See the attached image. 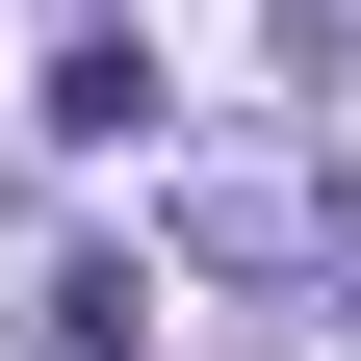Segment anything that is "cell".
<instances>
[{
    "instance_id": "obj_1",
    "label": "cell",
    "mask_w": 361,
    "mask_h": 361,
    "mask_svg": "<svg viewBox=\"0 0 361 361\" xmlns=\"http://www.w3.org/2000/svg\"><path fill=\"white\" fill-rule=\"evenodd\" d=\"M26 129H52V155H155V52H129V26H78V52H52V104H26Z\"/></svg>"
},
{
    "instance_id": "obj_2",
    "label": "cell",
    "mask_w": 361,
    "mask_h": 361,
    "mask_svg": "<svg viewBox=\"0 0 361 361\" xmlns=\"http://www.w3.org/2000/svg\"><path fill=\"white\" fill-rule=\"evenodd\" d=\"M155 336V258H52V310H26V361H129Z\"/></svg>"
},
{
    "instance_id": "obj_3",
    "label": "cell",
    "mask_w": 361,
    "mask_h": 361,
    "mask_svg": "<svg viewBox=\"0 0 361 361\" xmlns=\"http://www.w3.org/2000/svg\"><path fill=\"white\" fill-rule=\"evenodd\" d=\"M180 233H207V258H336V207H310V180H207Z\"/></svg>"
}]
</instances>
